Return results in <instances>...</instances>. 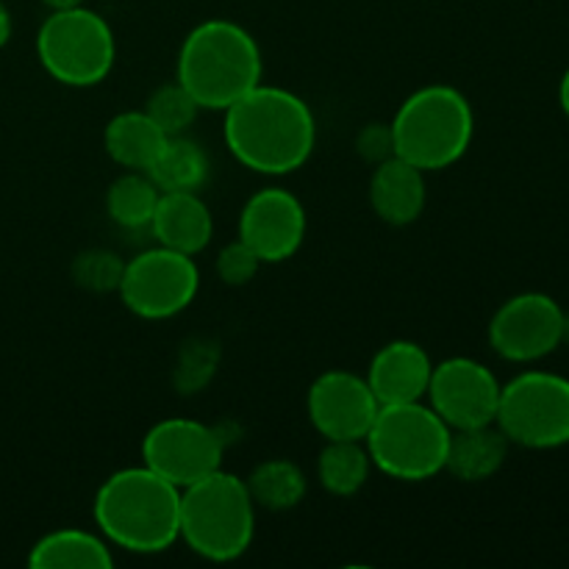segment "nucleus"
Here are the masks:
<instances>
[{"label":"nucleus","mask_w":569,"mask_h":569,"mask_svg":"<svg viewBox=\"0 0 569 569\" xmlns=\"http://www.w3.org/2000/svg\"><path fill=\"white\" fill-rule=\"evenodd\" d=\"M144 111L153 117L156 126L167 133V137H178V133H187V128L192 126L194 117H198L200 106L198 100L189 94V89L181 81L161 83L150 92Z\"/></svg>","instance_id":"26"},{"label":"nucleus","mask_w":569,"mask_h":569,"mask_svg":"<svg viewBox=\"0 0 569 569\" xmlns=\"http://www.w3.org/2000/svg\"><path fill=\"white\" fill-rule=\"evenodd\" d=\"M161 192H198L209 181V156L194 139L167 137L159 159L148 170Z\"/></svg>","instance_id":"22"},{"label":"nucleus","mask_w":569,"mask_h":569,"mask_svg":"<svg viewBox=\"0 0 569 569\" xmlns=\"http://www.w3.org/2000/svg\"><path fill=\"white\" fill-rule=\"evenodd\" d=\"M500 389L492 370L472 356H450L433 365L428 383V406L448 422L450 431L459 428L492 426L498 417Z\"/></svg>","instance_id":"12"},{"label":"nucleus","mask_w":569,"mask_h":569,"mask_svg":"<svg viewBox=\"0 0 569 569\" xmlns=\"http://www.w3.org/2000/svg\"><path fill=\"white\" fill-rule=\"evenodd\" d=\"M92 517L114 548L139 556L164 553L181 533V489L150 467H126L100 483Z\"/></svg>","instance_id":"2"},{"label":"nucleus","mask_w":569,"mask_h":569,"mask_svg":"<svg viewBox=\"0 0 569 569\" xmlns=\"http://www.w3.org/2000/svg\"><path fill=\"white\" fill-rule=\"evenodd\" d=\"M559 106L569 120V67H567L565 76H561V83H559Z\"/></svg>","instance_id":"31"},{"label":"nucleus","mask_w":569,"mask_h":569,"mask_svg":"<svg viewBox=\"0 0 569 569\" xmlns=\"http://www.w3.org/2000/svg\"><path fill=\"white\" fill-rule=\"evenodd\" d=\"M370 472V450L361 439H326V448L317 456V481L337 498H353L361 492Z\"/></svg>","instance_id":"21"},{"label":"nucleus","mask_w":569,"mask_h":569,"mask_svg":"<svg viewBox=\"0 0 569 569\" xmlns=\"http://www.w3.org/2000/svg\"><path fill=\"white\" fill-rule=\"evenodd\" d=\"M248 492L253 498L256 509L267 511H289L303 503L309 492V481L300 465L292 459H267L259 467H253L248 478Z\"/></svg>","instance_id":"23"},{"label":"nucleus","mask_w":569,"mask_h":569,"mask_svg":"<svg viewBox=\"0 0 569 569\" xmlns=\"http://www.w3.org/2000/svg\"><path fill=\"white\" fill-rule=\"evenodd\" d=\"M150 231H153L156 244L198 256L211 244L214 217L198 192H161Z\"/></svg>","instance_id":"17"},{"label":"nucleus","mask_w":569,"mask_h":569,"mask_svg":"<svg viewBox=\"0 0 569 569\" xmlns=\"http://www.w3.org/2000/svg\"><path fill=\"white\" fill-rule=\"evenodd\" d=\"M259 267L261 259L256 256V250L239 237L217 253V276L228 287H244V283H250L256 278V272H259Z\"/></svg>","instance_id":"28"},{"label":"nucleus","mask_w":569,"mask_h":569,"mask_svg":"<svg viewBox=\"0 0 569 569\" xmlns=\"http://www.w3.org/2000/svg\"><path fill=\"white\" fill-rule=\"evenodd\" d=\"M509 439L498 426H478L450 431L445 472L467 483H478L500 472L509 459Z\"/></svg>","instance_id":"18"},{"label":"nucleus","mask_w":569,"mask_h":569,"mask_svg":"<svg viewBox=\"0 0 569 569\" xmlns=\"http://www.w3.org/2000/svg\"><path fill=\"white\" fill-rule=\"evenodd\" d=\"M428 187L426 172L411 161L392 156L372 167L370 178V203L372 211L389 226H411L426 211Z\"/></svg>","instance_id":"16"},{"label":"nucleus","mask_w":569,"mask_h":569,"mask_svg":"<svg viewBox=\"0 0 569 569\" xmlns=\"http://www.w3.org/2000/svg\"><path fill=\"white\" fill-rule=\"evenodd\" d=\"M264 59L253 33L233 20H203L183 37L178 50V81L200 109L226 111L259 87Z\"/></svg>","instance_id":"3"},{"label":"nucleus","mask_w":569,"mask_h":569,"mask_svg":"<svg viewBox=\"0 0 569 569\" xmlns=\"http://www.w3.org/2000/svg\"><path fill=\"white\" fill-rule=\"evenodd\" d=\"M198 289L200 270L194 256L156 244L126 261L117 295L142 320H170L194 303Z\"/></svg>","instance_id":"9"},{"label":"nucleus","mask_w":569,"mask_h":569,"mask_svg":"<svg viewBox=\"0 0 569 569\" xmlns=\"http://www.w3.org/2000/svg\"><path fill=\"white\" fill-rule=\"evenodd\" d=\"M389 126L395 133V153L422 172L448 170L470 150L476 137L470 100L450 83H428L411 92Z\"/></svg>","instance_id":"4"},{"label":"nucleus","mask_w":569,"mask_h":569,"mask_svg":"<svg viewBox=\"0 0 569 569\" xmlns=\"http://www.w3.org/2000/svg\"><path fill=\"white\" fill-rule=\"evenodd\" d=\"M37 56L44 72L64 87H98L114 67V31L83 3L53 9L39 26Z\"/></svg>","instance_id":"7"},{"label":"nucleus","mask_w":569,"mask_h":569,"mask_svg":"<svg viewBox=\"0 0 569 569\" xmlns=\"http://www.w3.org/2000/svg\"><path fill=\"white\" fill-rule=\"evenodd\" d=\"M33 569H111L114 553L103 533L83 528H59L44 533L28 553Z\"/></svg>","instance_id":"19"},{"label":"nucleus","mask_w":569,"mask_h":569,"mask_svg":"<svg viewBox=\"0 0 569 569\" xmlns=\"http://www.w3.org/2000/svg\"><path fill=\"white\" fill-rule=\"evenodd\" d=\"M433 361L422 345L411 339H395L378 348L367 367V383L376 392L378 403H417L426 400L428 383H431Z\"/></svg>","instance_id":"15"},{"label":"nucleus","mask_w":569,"mask_h":569,"mask_svg":"<svg viewBox=\"0 0 569 569\" xmlns=\"http://www.w3.org/2000/svg\"><path fill=\"white\" fill-rule=\"evenodd\" d=\"M226 148L261 176H289L315 153L317 120L300 94L261 81L226 109Z\"/></svg>","instance_id":"1"},{"label":"nucleus","mask_w":569,"mask_h":569,"mask_svg":"<svg viewBox=\"0 0 569 569\" xmlns=\"http://www.w3.org/2000/svg\"><path fill=\"white\" fill-rule=\"evenodd\" d=\"M356 153L372 167L398 156L395 153L392 126H389V122H367L359 131V137H356Z\"/></svg>","instance_id":"29"},{"label":"nucleus","mask_w":569,"mask_h":569,"mask_svg":"<svg viewBox=\"0 0 569 569\" xmlns=\"http://www.w3.org/2000/svg\"><path fill=\"white\" fill-rule=\"evenodd\" d=\"M495 426L511 445L556 450L569 445V378L528 370L500 389Z\"/></svg>","instance_id":"8"},{"label":"nucleus","mask_w":569,"mask_h":569,"mask_svg":"<svg viewBox=\"0 0 569 569\" xmlns=\"http://www.w3.org/2000/svg\"><path fill=\"white\" fill-rule=\"evenodd\" d=\"M9 39H11V11L6 9V3L0 0V48H6Z\"/></svg>","instance_id":"30"},{"label":"nucleus","mask_w":569,"mask_h":569,"mask_svg":"<svg viewBox=\"0 0 569 569\" xmlns=\"http://www.w3.org/2000/svg\"><path fill=\"white\" fill-rule=\"evenodd\" d=\"M217 370H220V342L209 337H192L178 350L172 387L181 395H198L214 381Z\"/></svg>","instance_id":"25"},{"label":"nucleus","mask_w":569,"mask_h":569,"mask_svg":"<svg viewBox=\"0 0 569 569\" xmlns=\"http://www.w3.org/2000/svg\"><path fill=\"white\" fill-rule=\"evenodd\" d=\"M122 270H126V261L114 250L92 248L76 256V261H72V281L81 289H87V292H117L122 281Z\"/></svg>","instance_id":"27"},{"label":"nucleus","mask_w":569,"mask_h":569,"mask_svg":"<svg viewBox=\"0 0 569 569\" xmlns=\"http://www.w3.org/2000/svg\"><path fill=\"white\" fill-rule=\"evenodd\" d=\"M306 206L283 187H264L248 198L239 214V239L248 242L261 264L292 259L306 239Z\"/></svg>","instance_id":"14"},{"label":"nucleus","mask_w":569,"mask_h":569,"mask_svg":"<svg viewBox=\"0 0 569 569\" xmlns=\"http://www.w3.org/2000/svg\"><path fill=\"white\" fill-rule=\"evenodd\" d=\"M306 411L322 439H361L365 442L381 403L365 376L350 370H326L306 392Z\"/></svg>","instance_id":"13"},{"label":"nucleus","mask_w":569,"mask_h":569,"mask_svg":"<svg viewBox=\"0 0 569 569\" xmlns=\"http://www.w3.org/2000/svg\"><path fill=\"white\" fill-rule=\"evenodd\" d=\"M253 537L256 503L239 476L220 467L181 489L178 542H187L200 559L226 565L248 553Z\"/></svg>","instance_id":"5"},{"label":"nucleus","mask_w":569,"mask_h":569,"mask_svg":"<svg viewBox=\"0 0 569 569\" xmlns=\"http://www.w3.org/2000/svg\"><path fill=\"white\" fill-rule=\"evenodd\" d=\"M50 11L53 9H70V6H81L83 0H42Z\"/></svg>","instance_id":"32"},{"label":"nucleus","mask_w":569,"mask_h":569,"mask_svg":"<svg viewBox=\"0 0 569 569\" xmlns=\"http://www.w3.org/2000/svg\"><path fill=\"white\" fill-rule=\"evenodd\" d=\"M159 198L161 189L148 172L126 170L106 192V211L117 226L139 231V228H150Z\"/></svg>","instance_id":"24"},{"label":"nucleus","mask_w":569,"mask_h":569,"mask_svg":"<svg viewBox=\"0 0 569 569\" xmlns=\"http://www.w3.org/2000/svg\"><path fill=\"white\" fill-rule=\"evenodd\" d=\"M167 142V133L153 122V117L144 109L120 111L109 120L103 133L106 153L126 170L148 172L153 161L159 159L161 148Z\"/></svg>","instance_id":"20"},{"label":"nucleus","mask_w":569,"mask_h":569,"mask_svg":"<svg viewBox=\"0 0 569 569\" xmlns=\"http://www.w3.org/2000/svg\"><path fill=\"white\" fill-rule=\"evenodd\" d=\"M228 437L192 417H167L150 426L142 439V465L183 489L220 470Z\"/></svg>","instance_id":"10"},{"label":"nucleus","mask_w":569,"mask_h":569,"mask_svg":"<svg viewBox=\"0 0 569 569\" xmlns=\"http://www.w3.org/2000/svg\"><path fill=\"white\" fill-rule=\"evenodd\" d=\"M565 342H569V315L565 311Z\"/></svg>","instance_id":"33"},{"label":"nucleus","mask_w":569,"mask_h":569,"mask_svg":"<svg viewBox=\"0 0 569 569\" xmlns=\"http://www.w3.org/2000/svg\"><path fill=\"white\" fill-rule=\"evenodd\" d=\"M376 470L395 481L420 483L445 472L450 428L428 403L381 406L365 439Z\"/></svg>","instance_id":"6"},{"label":"nucleus","mask_w":569,"mask_h":569,"mask_svg":"<svg viewBox=\"0 0 569 569\" xmlns=\"http://www.w3.org/2000/svg\"><path fill=\"white\" fill-rule=\"evenodd\" d=\"M565 342V309L545 292H520L489 320V345L515 365L545 359Z\"/></svg>","instance_id":"11"}]
</instances>
